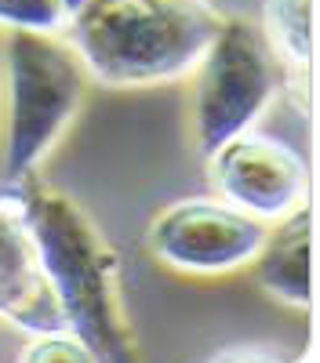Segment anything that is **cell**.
<instances>
[{
  "label": "cell",
  "mask_w": 320,
  "mask_h": 363,
  "mask_svg": "<svg viewBox=\"0 0 320 363\" xmlns=\"http://www.w3.org/2000/svg\"><path fill=\"white\" fill-rule=\"evenodd\" d=\"M4 120H0V174L18 182L55 149L87 91V69L70 40L44 29H11L0 55Z\"/></svg>",
  "instance_id": "3957f363"
},
{
  "label": "cell",
  "mask_w": 320,
  "mask_h": 363,
  "mask_svg": "<svg viewBox=\"0 0 320 363\" xmlns=\"http://www.w3.org/2000/svg\"><path fill=\"white\" fill-rule=\"evenodd\" d=\"M208 157L219 196L258 222H280L309 196L306 160L270 135L248 128L226 138Z\"/></svg>",
  "instance_id": "8992f818"
},
{
  "label": "cell",
  "mask_w": 320,
  "mask_h": 363,
  "mask_svg": "<svg viewBox=\"0 0 320 363\" xmlns=\"http://www.w3.org/2000/svg\"><path fill=\"white\" fill-rule=\"evenodd\" d=\"M33 240L37 265L48 277L66 327L95 359H131L135 338L121 298V272L109 244L87 211L70 200L62 189L40 182H15V196H8Z\"/></svg>",
  "instance_id": "6da1fadb"
},
{
  "label": "cell",
  "mask_w": 320,
  "mask_h": 363,
  "mask_svg": "<svg viewBox=\"0 0 320 363\" xmlns=\"http://www.w3.org/2000/svg\"><path fill=\"white\" fill-rule=\"evenodd\" d=\"M26 363H95V352L84 345V338H77L73 330H48V335H33V345L22 352Z\"/></svg>",
  "instance_id": "8fae6325"
},
{
  "label": "cell",
  "mask_w": 320,
  "mask_h": 363,
  "mask_svg": "<svg viewBox=\"0 0 320 363\" xmlns=\"http://www.w3.org/2000/svg\"><path fill=\"white\" fill-rule=\"evenodd\" d=\"M0 320L26 335L66 330L62 306L37 265V251L11 200H0Z\"/></svg>",
  "instance_id": "52a82bcc"
},
{
  "label": "cell",
  "mask_w": 320,
  "mask_h": 363,
  "mask_svg": "<svg viewBox=\"0 0 320 363\" xmlns=\"http://www.w3.org/2000/svg\"><path fill=\"white\" fill-rule=\"evenodd\" d=\"M219 22L208 0H84L70 15V44L87 77L145 87L193 73Z\"/></svg>",
  "instance_id": "7a4b0ae2"
},
{
  "label": "cell",
  "mask_w": 320,
  "mask_h": 363,
  "mask_svg": "<svg viewBox=\"0 0 320 363\" xmlns=\"http://www.w3.org/2000/svg\"><path fill=\"white\" fill-rule=\"evenodd\" d=\"M66 22V8L58 0H0V26L8 29H44L55 33Z\"/></svg>",
  "instance_id": "30bf717a"
},
{
  "label": "cell",
  "mask_w": 320,
  "mask_h": 363,
  "mask_svg": "<svg viewBox=\"0 0 320 363\" xmlns=\"http://www.w3.org/2000/svg\"><path fill=\"white\" fill-rule=\"evenodd\" d=\"M309 258H313V218H309V207L302 203L291 215H284L273 233H266L255 255V277L284 306L306 309L313 291Z\"/></svg>",
  "instance_id": "ba28073f"
},
{
  "label": "cell",
  "mask_w": 320,
  "mask_h": 363,
  "mask_svg": "<svg viewBox=\"0 0 320 363\" xmlns=\"http://www.w3.org/2000/svg\"><path fill=\"white\" fill-rule=\"evenodd\" d=\"M266 233V222L241 207L193 196L164 207L153 218L150 247L164 265L189 277H226L255 262Z\"/></svg>",
  "instance_id": "5b68a950"
},
{
  "label": "cell",
  "mask_w": 320,
  "mask_h": 363,
  "mask_svg": "<svg viewBox=\"0 0 320 363\" xmlns=\"http://www.w3.org/2000/svg\"><path fill=\"white\" fill-rule=\"evenodd\" d=\"M280 91V62L258 26L222 18L193 66V138L200 153L248 131Z\"/></svg>",
  "instance_id": "277c9868"
},
{
  "label": "cell",
  "mask_w": 320,
  "mask_h": 363,
  "mask_svg": "<svg viewBox=\"0 0 320 363\" xmlns=\"http://www.w3.org/2000/svg\"><path fill=\"white\" fill-rule=\"evenodd\" d=\"M58 4H62V8H66V18H70V15H73V11H77L80 4H84V0H58Z\"/></svg>",
  "instance_id": "7c38bea8"
},
{
  "label": "cell",
  "mask_w": 320,
  "mask_h": 363,
  "mask_svg": "<svg viewBox=\"0 0 320 363\" xmlns=\"http://www.w3.org/2000/svg\"><path fill=\"white\" fill-rule=\"evenodd\" d=\"M266 40L280 62V84H287L299 109H306L313 58V0H266Z\"/></svg>",
  "instance_id": "9c48e42d"
}]
</instances>
